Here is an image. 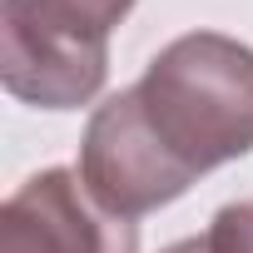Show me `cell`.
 Here are the masks:
<instances>
[{
    "mask_svg": "<svg viewBox=\"0 0 253 253\" xmlns=\"http://www.w3.org/2000/svg\"><path fill=\"white\" fill-rule=\"evenodd\" d=\"M55 5H65V10H75V15H84L89 25H99L104 35L124 20V15H129L134 10V0H55Z\"/></svg>",
    "mask_w": 253,
    "mask_h": 253,
    "instance_id": "obj_6",
    "label": "cell"
},
{
    "mask_svg": "<svg viewBox=\"0 0 253 253\" xmlns=\"http://www.w3.org/2000/svg\"><path fill=\"white\" fill-rule=\"evenodd\" d=\"M80 179L119 218H144V213L184 199L194 184V174L154 134L134 84L109 94L89 114L84 139H80Z\"/></svg>",
    "mask_w": 253,
    "mask_h": 253,
    "instance_id": "obj_3",
    "label": "cell"
},
{
    "mask_svg": "<svg viewBox=\"0 0 253 253\" xmlns=\"http://www.w3.org/2000/svg\"><path fill=\"white\" fill-rule=\"evenodd\" d=\"M159 253H253V199L243 204H223L204 233L194 238H179Z\"/></svg>",
    "mask_w": 253,
    "mask_h": 253,
    "instance_id": "obj_5",
    "label": "cell"
},
{
    "mask_svg": "<svg viewBox=\"0 0 253 253\" xmlns=\"http://www.w3.org/2000/svg\"><path fill=\"white\" fill-rule=\"evenodd\" d=\"M0 253H139L134 218L109 213L80 169H40L0 209Z\"/></svg>",
    "mask_w": 253,
    "mask_h": 253,
    "instance_id": "obj_4",
    "label": "cell"
},
{
    "mask_svg": "<svg viewBox=\"0 0 253 253\" xmlns=\"http://www.w3.org/2000/svg\"><path fill=\"white\" fill-rule=\"evenodd\" d=\"M109 35L55 0H0V80L20 104L80 109L104 89Z\"/></svg>",
    "mask_w": 253,
    "mask_h": 253,
    "instance_id": "obj_2",
    "label": "cell"
},
{
    "mask_svg": "<svg viewBox=\"0 0 253 253\" xmlns=\"http://www.w3.org/2000/svg\"><path fill=\"white\" fill-rule=\"evenodd\" d=\"M134 89L154 134L194 179L253 149V50L243 40L189 30L149 60Z\"/></svg>",
    "mask_w": 253,
    "mask_h": 253,
    "instance_id": "obj_1",
    "label": "cell"
}]
</instances>
